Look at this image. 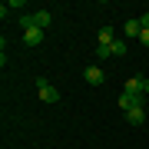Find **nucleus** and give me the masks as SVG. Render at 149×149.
I'll return each mask as SVG.
<instances>
[{"instance_id":"nucleus-15","label":"nucleus","mask_w":149,"mask_h":149,"mask_svg":"<svg viewBox=\"0 0 149 149\" xmlns=\"http://www.w3.org/2000/svg\"><path fill=\"white\" fill-rule=\"evenodd\" d=\"M146 113H149V109H146Z\"/></svg>"},{"instance_id":"nucleus-12","label":"nucleus","mask_w":149,"mask_h":149,"mask_svg":"<svg viewBox=\"0 0 149 149\" xmlns=\"http://www.w3.org/2000/svg\"><path fill=\"white\" fill-rule=\"evenodd\" d=\"M139 23H143V30H149V13H143V17H139Z\"/></svg>"},{"instance_id":"nucleus-3","label":"nucleus","mask_w":149,"mask_h":149,"mask_svg":"<svg viewBox=\"0 0 149 149\" xmlns=\"http://www.w3.org/2000/svg\"><path fill=\"white\" fill-rule=\"evenodd\" d=\"M143 96H133V93H119V109L123 113H129V109H136V106H143Z\"/></svg>"},{"instance_id":"nucleus-4","label":"nucleus","mask_w":149,"mask_h":149,"mask_svg":"<svg viewBox=\"0 0 149 149\" xmlns=\"http://www.w3.org/2000/svg\"><path fill=\"white\" fill-rule=\"evenodd\" d=\"M30 17H33V27H40V30H47L50 23H53V13L50 10H33Z\"/></svg>"},{"instance_id":"nucleus-11","label":"nucleus","mask_w":149,"mask_h":149,"mask_svg":"<svg viewBox=\"0 0 149 149\" xmlns=\"http://www.w3.org/2000/svg\"><path fill=\"white\" fill-rule=\"evenodd\" d=\"M113 56V50L109 47H100V43H96V60H109Z\"/></svg>"},{"instance_id":"nucleus-10","label":"nucleus","mask_w":149,"mask_h":149,"mask_svg":"<svg viewBox=\"0 0 149 149\" xmlns=\"http://www.w3.org/2000/svg\"><path fill=\"white\" fill-rule=\"evenodd\" d=\"M109 50H113V56H126V40H116Z\"/></svg>"},{"instance_id":"nucleus-13","label":"nucleus","mask_w":149,"mask_h":149,"mask_svg":"<svg viewBox=\"0 0 149 149\" xmlns=\"http://www.w3.org/2000/svg\"><path fill=\"white\" fill-rule=\"evenodd\" d=\"M139 43H146V47H149V30H143V33H139Z\"/></svg>"},{"instance_id":"nucleus-9","label":"nucleus","mask_w":149,"mask_h":149,"mask_svg":"<svg viewBox=\"0 0 149 149\" xmlns=\"http://www.w3.org/2000/svg\"><path fill=\"white\" fill-rule=\"evenodd\" d=\"M96 37H100V47H113V43H116V40H113V30H109V27H103Z\"/></svg>"},{"instance_id":"nucleus-14","label":"nucleus","mask_w":149,"mask_h":149,"mask_svg":"<svg viewBox=\"0 0 149 149\" xmlns=\"http://www.w3.org/2000/svg\"><path fill=\"white\" fill-rule=\"evenodd\" d=\"M146 93H149V80H146Z\"/></svg>"},{"instance_id":"nucleus-5","label":"nucleus","mask_w":149,"mask_h":149,"mask_svg":"<svg viewBox=\"0 0 149 149\" xmlns=\"http://www.w3.org/2000/svg\"><path fill=\"white\" fill-rule=\"evenodd\" d=\"M23 43H27V47H40V43H43V30H40V27L23 30Z\"/></svg>"},{"instance_id":"nucleus-6","label":"nucleus","mask_w":149,"mask_h":149,"mask_svg":"<svg viewBox=\"0 0 149 149\" xmlns=\"http://www.w3.org/2000/svg\"><path fill=\"white\" fill-rule=\"evenodd\" d=\"M103 80H106V73H103L100 66H86V83L90 86H100Z\"/></svg>"},{"instance_id":"nucleus-2","label":"nucleus","mask_w":149,"mask_h":149,"mask_svg":"<svg viewBox=\"0 0 149 149\" xmlns=\"http://www.w3.org/2000/svg\"><path fill=\"white\" fill-rule=\"evenodd\" d=\"M123 93L143 96V93H146V80H139V76H129V80H126V86H123Z\"/></svg>"},{"instance_id":"nucleus-1","label":"nucleus","mask_w":149,"mask_h":149,"mask_svg":"<svg viewBox=\"0 0 149 149\" xmlns=\"http://www.w3.org/2000/svg\"><path fill=\"white\" fill-rule=\"evenodd\" d=\"M37 90H40V100L43 103H60V90L47 80V76H37Z\"/></svg>"},{"instance_id":"nucleus-7","label":"nucleus","mask_w":149,"mask_h":149,"mask_svg":"<svg viewBox=\"0 0 149 149\" xmlns=\"http://www.w3.org/2000/svg\"><path fill=\"white\" fill-rule=\"evenodd\" d=\"M146 116H149V113H146L143 106H136V109H129V113H126V119L133 123V126H143V123H146Z\"/></svg>"},{"instance_id":"nucleus-8","label":"nucleus","mask_w":149,"mask_h":149,"mask_svg":"<svg viewBox=\"0 0 149 149\" xmlns=\"http://www.w3.org/2000/svg\"><path fill=\"white\" fill-rule=\"evenodd\" d=\"M123 33H126V37H139V33H143V23L139 20H126L123 23Z\"/></svg>"}]
</instances>
